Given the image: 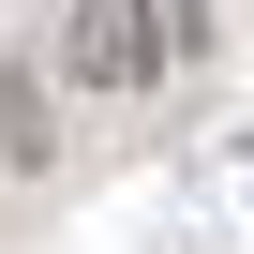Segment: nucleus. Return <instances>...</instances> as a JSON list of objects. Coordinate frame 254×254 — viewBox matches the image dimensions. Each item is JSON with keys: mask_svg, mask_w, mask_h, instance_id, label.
I'll list each match as a JSON object with an SVG mask.
<instances>
[{"mask_svg": "<svg viewBox=\"0 0 254 254\" xmlns=\"http://www.w3.org/2000/svg\"><path fill=\"white\" fill-rule=\"evenodd\" d=\"M60 75H75L90 105L150 90V75H165V45H150V0H60Z\"/></svg>", "mask_w": 254, "mask_h": 254, "instance_id": "f257e3e1", "label": "nucleus"}, {"mask_svg": "<svg viewBox=\"0 0 254 254\" xmlns=\"http://www.w3.org/2000/svg\"><path fill=\"white\" fill-rule=\"evenodd\" d=\"M45 165H60V105H45V75L0 60V180H45Z\"/></svg>", "mask_w": 254, "mask_h": 254, "instance_id": "f03ea898", "label": "nucleus"}, {"mask_svg": "<svg viewBox=\"0 0 254 254\" xmlns=\"http://www.w3.org/2000/svg\"><path fill=\"white\" fill-rule=\"evenodd\" d=\"M150 45L165 60H209V0H150Z\"/></svg>", "mask_w": 254, "mask_h": 254, "instance_id": "7ed1b4c3", "label": "nucleus"}]
</instances>
